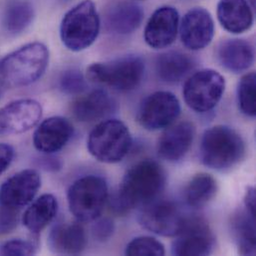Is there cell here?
<instances>
[{"label": "cell", "instance_id": "cell-8", "mask_svg": "<svg viewBox=\"0 0 256 256\" xmlns=\"http://www.w3.org/2000/svg\"><path fill=\"white\" fill-rule=\"evenodd\" d=\"M226 89L224 78L216 70L204 69L186 82L182 95L186 104L194 112L206 113L222 100Z\"/></svg>", "mask_w": 256, "mask_h": 256}, {"label": "cell", "instance_id": "cell-12", "mask_svg": "<svg viewBox=\"0 0 256 256\" xmlns=\"http://www.w3.org/2000/svg\"><path fill=\"white\" fill-rule=\"evenodd\" d=\"M40 186L41 178L36 170H21L6 180L0 186V204L19 210L34 200Z\"/></svg>", "mask_w": 256, "mask_h": 256}, {"label": "cell", "instance_id": "cell-26", "mask_svg": "<svg viewBox=\"0 0 256 256\" xmlns=\"http://www.w3.org/2000/svg\"><path fill=\"white\" fill-rule=\"evenodd\" d=\"M34 9L23 0H14L8 4L2 16V26L11 35L22 33L33 21Z\"/></svg>", "mask_w": 256, "mask_h": 256}, {"label": "cell", "instance_id": "cell-6", "mask_svg": "<svg viewBox=\"0 0 256 256\" xmlns=\"http://www.w3.org/2000/svg\"><path fill=\"white\" fill-rule=\"evenodd\" d=\"M67 198L70 212L78 222H93L103 212L108 200V186L99 176H85L72 184Z\"/></svg>", "mask_w": 256, "mask_h": 256}, {"label": "cell", "instance_id": "cell-27", "mask_svg": "<svg viewBox=\"0 0 256 256\" xmlns=\"http://www.w3.org/2000/svg\"><path fill=\"white\" fill-rule=\"evenodd\" d=\"M234 232L242 256L256 254V216L248 210L240 212L234 218Z\"/></svg>", "mask_w": 256, "mask_h": 256}, {"label": "cell", "instance_id": "cell-32", "mask_svg": "<svg viewBox=\"0 0 256 256\" xmlns=\"http://www.w3.org/2000/svg\"><path fill=\"white\" fill-rule=\"evenodd\" d=\"M17 210L0 204V234H8L16 228L18 222Z\"/></svg>", "mask_w": 256, "mask_h": 256}, {"label": "cell", "instance_id": "cell-17", "mask_svg": "<svg viewBox=\"0 0 256 256\" xmlns=\"http://www.w3.org/2000/svg\"><path fill=\"white\" fill-rule=\"evenodd\" d=\"M194 138V127L190 122H180L166 128L158 142V156L170 162H176L184 158Z\"/></svg>", "mask_w": 256, "mask_h": 256}, {"label": "cell", "instance_id": "cell-19", "mask_svg": "<svg viewBox=\"0 0 256 256\" xmlns=\"http://www.w3.org/2000/svg\"><path fill=\"white\" fill-rule=\"evenodd\" d=\"M116 110V102L104 90H94L80 97L72 106L75 118L84 123L102 120Z\"/></svg>", "mask_w": 256, "mask_h": 256}, {"label": "cell", "instance_id": "cell-10", "mask_svg": "<svg viewBox=\"0 0 256 256\" xmlns=\"http://www.w3.org/2000/svg\"><path fill=\"white\" fill-rule=\"evenodd\" d=\"M180 114V103L176 96L168 91H158L148 96L140 104L138 120L148 130L168 128Z\"/></svg>", "mask_w": 256, "mask_h": 256}, {"label": "cell", "instance_id": "cell-20", "mask_svg": "<svg viewBox=\"0 0 256 256\" xmlns=\"http://www.w3.org/2000/svg\"><path fill=\"white\" fill-rule=\"evenodd\" d=\"M218 18L222 26L234 34H242L254 24V13L246 0H220Z\"/></svg>", "mask_w": 256, "mask_h": 256}, {"label": "cell", "instance_id": "cell-5", "mask_svg": "<svg viewBox=\"0 0 256 256\" xmlns=\"http://www.w3.org/2000/svg\"><path fill=\"white\" fill-rule=\"evenodd\" d=\"M132 140L128 127L120 120L111 119L99 123L87 140L89 152L99 162L116 164L125 158Z\"/></svg>", "mask_w": 256, "mask_h": 256}, {"label": "cell", "instance_id": "cell-28", "mask_svg": "<svg viewBox=\"0 0 256 256\" xmlns=\"http://www.w3.org/2000/svg\"><path fill=\"white\" fill-rule=\"evenodd\" d=\"M238 100L240 111L248 116L254 117L256 114V76L252 72L244 75L238 87Z\"/></svg>", "mask_w": 256, "mask_h": 256}, {"label": "cell", "instance_id": "cell-9", "mask_svg": "<svg viewBox=\"0 0 256 256\" xmlns=\"http://www.w3.org/2000/svg\"><path fill=\"white\" fill-rule=\"evenodd\" d=\"M142 208L138 216L140 224L158 236L176 238L186 220L180 208L172 200L156 198Z\"/></svg>", "mask_w": 256, "mask_h": 256}, {"label": "cell", "instance_id": "cell-24", "mask_svg": "<svg viewBox=\"0 0 256 256\" xmlns=\"http://www.w3.org/2000/svg\"><path fill=\"white\" fill-rule=\"evenodd\" d=\"M192 68V59L178 51L162 53L156 60V72L158 78L166 83L180 82Z\"/></svg>", "mask_w": 256, "mask_h": 256}, {"label": "cell", "instance_id": "cell-7", "mask_svg": "<svg viewBox=\"0 0 256 256\" xmlns=\"http://www.w3.org/2000/svg\"><path fill=\"white\" fill-rule=\"evenodd\" d=\"M144 62L134 55L109 62L94 63L88 68V78L98 84L108 86L119 92L136 89L142 80Z\"/></svg>", "mask_w": 256, "mask_h": 256}, {"label": "cell", "instance_id": "cell-14", "mask_svg": "<svg viewBox=\"0 0 256 256\" xmlns=\"http://www.w3.org/2000/svg\"><path fill=\"white\" fill-rule=\"evenodd\" d=\"M42 107L31 99L14 101L0 109V134H21L34 128L41 120Z\"/></svg>", "mask_w": 256, "mask_h": 256}, {"label": "cell", "instance_id": "cell-16", "mask_svg": "<svg viewBox=\"0 0 256 256\" xmlns=\"http://www.w3.org/2000/svg\"><path fill=\"white\" fill-rule=\"evenodd\" d=\"M74 132L72 124L63 117H51L44 120L33 136L34 146L43 154H54L62 150Z\"/></svg>", "mask_w": 256, "mask_h": 256}, {"label": "cell", "instance_id": "cell-31", "mask_svg": "<svg viewBox=\"0 0 256 256\" xmlns=\"http://www.w3.org/2000/svg\"><path fill=\"white\" fill-rule=\"evenodd\" d=\"M0 254L8 256H33L36 254V246L24 240H12L1 246Z\"/></svg>", "mask_w": 256, "mask_h": 256}, {"label": "cell", "instance_id": "cell-18", "mask_svg": "<svg viewBox=\"0 0 256 256\" xmlns=\"http://www.w3.org/2000/svg\"><path fill=\"white\" fill-rule=\"evenodd\" d=\"M86 244V232L80 222L59 224L54 226L48 238L50 250L59 256L81 254Z\"/></svg>", "mask_w": 256, "mask_h": 256}, {"label": "cell", "instance_id": "cell-35", "mask_svg": "<svg viewBox=\"0 0 256 256\" xmlns=\"http://www.w3.org/2000/svg\"><path fill=\"white\" fill-rule=\"evenodd\" d=\"M244 204L246 210H248L252 216H256V190L254 188H248L244 196Z\"/></svg>", "mask_w": 256, "mask_h": 256}, {"label": "cell", "instance_id": "cell-4", "mask_svg": "<svg viewBox=\"0 0 256 256\" xmlns=\"http://www.w3.org/2000/svg\"><path fill=\"white\" fill-rule=\"evenodd\" d=\"M100 17L92 0H84L70 9L62 19L60 36L65 47L74 52L89 48L98 38Z\"/></svg>", "mask_w": 256, "mask_h": 256}, {"label": "cell", "instance_id": "cell-25", "mask_svg": "<svg viewBox=\"0 0 256 256\" xmlns=\"http://www.w3.org/2000/svg\"><path fill=\"white\" fill-rule=\"evenodd\" d=\"M216 180L208 174H198L194 176L184 190L186 204L194 208L206 206L216 194Z\"/></svg>", "mask_w": 256, "mask_h": 256}, {"label": "cell", "instance_id": "cell-37", "mask_svg": "<svg viewBox=\"0 0 256 256\" xmlns=\"http://www.w3.org/2000/svg\"><path fill=\"white\" fill-rule=\"evenodd\" d=\"M1 81H0V98H1V93H2V89H1Z\"/></svg>", "mask_w": 256, "mask_h": 256}, {"label": "cell", "instance_id": "cell-22", "mask_svg": "<svg viewBox=\"0 0 256 256\" xmlns=\"http://www.w3.org/2000/svg\"><path fill=\"white\" fill-rule=\"evenodd\" d=\"M218 56L224 68L240 73L254 64V49L250 42L244 39H230L220 45Z\"/></svg>", "mask_w": 256, "mask_h": 256}, {"label": "cell", "instance_id": "cell-1", "mask_svg": "<svg viewBox=\"0 0 256 256\" xmlns=\"http://www.w3.org/2000/svg\"><path fill=\"white\" fill-rule=\"evenodd\" d=\"M166 180V172L156 160H142L136 162L124 176L112 208L118 214H125L150 202L162 192Z\"/></svg>", "mask_w": 256, "mask_h": 256}, {"label": "cell", "instance_id": "cell-33", "mask_svg": "<svg viewBox=\"0 0 256 256\" xmlns=\"http://www.w3.org/2000/svg\"><path fill=\"white\" fill-rule=\"evenodd\" d=\"M114 234V224L109 218H103L97 222L93 226L94 238L99 242H107Z\"/></svg>", "mask_w": 256, "mask_h": 256}, {"label": "cell", "instance_id": "cell-23", "mask_svg": "<svg viewBox=\"0 0 256 256\" xmlns=\"http://www.w3.org/2000/svg\"><path fill=\"white\" fill-rule=\"evenodd\" d=\"M57 210V198L53 194H42L24 212L22 218L23 224L30 232L37 234L55 218Z\"/></svg>", "mask_w": 256, "mask_h": 256}, {"label": "cell", "instance_id": "cell-13", "mask_svg": "<svg viewBox=\"0 0 256 256\" xmlns=\"http://www.w3.org/2000/svg\"><path fill=\"white\" fill-rule=\"evenodd\" d=\"M180 32L184 46L190 50L198 51L208 46L212 41L214 22L206 9L196 7L184 16Z\"/></svg>", "mask_w": 256, "mask_h": 256}, {"label": "cell", "instance_id": "cell-36", "mask_svg": "<svg viewBox=\"0 0 256 256\" xmlns=\"http://www.w3.org/2000/svg\"><path fill=\"white\" fill-rule=\"evenodd\" d=\"M250 3L252 4V6L256 7V0H250Z\"/></svg>", "mask_w": 256, "mask_h": 256}, {"label": "cell", "instance_id": "cell-2", "mask_svg": "<svg viewBox=\"0 0 256 256\" xmlns=\"http://www.w3.org/2000/svg\"><path fill=\"white\" fill-rule=\"evenodd\" d=\"M48 62L49 51L44 44H26L0 61V81L9 87L28 86L43 76Z\"/></svg>", "mask_w": 256, "mask_h": 256}, {"label": "cell", "instance_id": "cell-11", "mask_svg": "<svg viewBox=\"0 0 256 256\" xmlns=\"http://www.w3.org/2000/svg\"><path fill=\"white\" fill-rule=\"evenodd\" d=\"M172 254L178 256H208L214 248V236L208 224L198 218H186L176 236Z\"/></svg>", "mask_w": 256, "mask_h": 256}, {"label": "cell", "instance_id": "cell-15", "mask_svg": "<svg viewBox=\"0 0 256 256\" xmlns=\"http://www.w3.org/2000/svg\"><path fill=\"white\" fill-rule=\"evenodd\" d=\"M180 15L172 6L158 8L148 19L144 37L146 43L154 49H162L172 45L178 35Z\"/></svg>", "mask_w": 256, "mask_h": 256}, {"label": "cell", "instance_id": "cell-21", "mask_svg": "<svg viewBox=\"0 0 256 256\" xmlns=\"http://www.w3.org/2000/svg\"><path fill=\"white\" fill-rule=\"evenodd\" d=\"M144 18L140 6L132 2H116L108 8L106 26L113 33L127 35L138 28Z\"/></svg>", "mask_w": 256, "mask_h": 256}, {"label": "cell", "instance_id": "cell-29", "mask_svg": "<svg viewBox=\"0 0 256 256\" xmlns=\"http://www.w3.org/2000/svg\"><path fill=\"white\" fill-rule=\"evenodd\" d=\"M128 256H162L166 254L162 242L150 236H138L128 242L126 248Z\"/></svg>", "mask_w": 256, "mask_h": 256}, {"label": "cell", "instance_id": "cell-30", "mask_svg": "<svg viewBox=\"0 0 256 256\" xmlns=\"http://www.w3.org/2000/svg\"><path fill=\"white\" fill-rule=\"evenodd\" d=\"M61 90L70 95L83 93L87 88V83L84 76L76 70L65 71L60 78Z\"/></svg>", "mask_w": 256, "mask_h": 256}, {"label": "cell", "instance_id": "cell-34", "mask_svg": "<svg viewBox=\"0 0 256 256\" xmlns=\"http://www.w3.org/2000/svg\"><path fill=\"white\" fill-rule=\"evenodd\" d=\"M14 158V148L4 142H0V174H2L11 164Z\"/></svg>", "mask_w": 256, "mask_h": 256}, {"label": "cell", "instance_id": "cell-3", "mask_svg": "<svg viewBox=\"0 0 256 256\" xmlns=\"http://www.w3.org/2000/svg\"><path fill=\"white\" fill-rule=\"evenodd\" d=\"M244 156V140L234 128L220 125L204 132L200 142V158L208 168L228 170L240 162Z\"/></svg>", "mask_w": 256, "mask_h": 256}]
</instances>
